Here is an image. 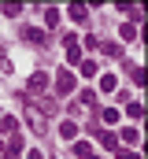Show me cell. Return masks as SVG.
<instances>
[{
    "mask_svg": "<svg viewBox=\"0 0 148 159\" xmlns=\"http://www.w3.org/2000/svg\"><path fill=\"white\" fill-rule=\"evenodd\" d=\"M71 89H74V74H71V70H59V78H56V93L67 96Z\"/></svg>",
    "mask_w": 148,
    "mask_h": 159,
    "instance_id": "cell-1",
    "label": "cell"
},
{
    "mask_svg": "<svg viewBox=\"0 0 148 159\" xmlns=\"http://www.w3.org/2000/svg\"><path fill=\"white\" fill-rule=\"evenodd\" d=\"M26 89H30V93H44V89H48V74H44V70H37L34 78H30Z\"/></svg>",
    "mask_w": 148,
    "mask_h": 159,
    "instance_id": "cell-2",
    "label": "cell"
},
{
    "mask_svg": "<svg viewBox=\"0 0 148 159\" xmlns=\"http://www.w3.org/2000/svg\"><path fill=\"white\" fill-rule=\"evenodd\" d=\"M26 119H30V126H34L37 133H44V129H48V126H44V115H41L37 107H26Z\"/></svg>",
    "mask_w": 148,
    "mask_h": 159,
    "instance_id": "cell-3",
    "label": "cell"
},
{
    "mask_svg": "<svg viewBox=\"0 0 148 159\" xmlns=\"http://www.w3.org/2000/svg\"><path fill=\"white\" fill-rule=\"evenodd\" d=\"M59 133H63L67 141H74V133H78V126H74V122H63V126H59Z\"/></svg>",
    "mask_w": 148,
    "mask_h": 159,
    "instance_id": "cell-4",
    "label": "cell"
},
{
    "mask_svg": "<svg viewBox=\"0 0 148 159\" xmlns=\"http://www.w3.org/2000/svg\"><path fill=\"white\" fill-rule=\"evenodd\" d=\"M26 37L34 41V44H44V34H41V30H37V26H30V30H26Z\"/></svg>",
    "mask_w": 148,
    "mask_h": 159,
    "instance_id": "cell-5",
    "label": "cell"
},
{
    "mask_svg": "<svg viewBox=\"0 0 148 159\" xmlns=\"http://www.w3.org/2000/svg\"><path fill=\"white\" fill-rule=\"evenodd\" d=\"M104 122L115 126V122H118V111H115V107H104Z\"/></svg>",
    "mask_w": 148,
    "mask_h": 159,
    "instance_id": "cell-6",
    "label": "cell"
},
{
    "mask_svg": "<svg viewBox=\"0 0 148 159\" xmlns=\"http://www.w3.org/2000/svg\"><path fill=\"white\" fill-rule=\"evenodd\" d=\"M122 141H126V144H133V141H137V129H133V126H126V129H122Z\"/></svg>",
    "mask_w": 148,
    "mask_h": 159,
    "instance_id": "cell-7",
    "label": "cell"
},
{
    "mask_svg": "<svg viewBox=\"0 0 148 159\" xmlns=\"http://www.w3.org/2000/svg\"><path fill=\"white\" fill-rule=\"evenodd\" d=\"M74 156H85V159H89V144H85V141H74Z\"/></svg>",
    "mask_w": 148,
    "mask_h": 159,
    "instance_id": "cell-8",
    "label": "cell"
},
{
    "mask_svg": "<svg viewBox=\"0 0 148 159\" xmlns=\"http://www.w3.org/2000/svg\"><path fill=\"white\" fill-rule=\"evenodd\" d=\"M71 19H78V22L85 19V7H81V4H71Z\"/></svg>",
    "mask_w": 148,
    "mask_h": 159,
    "instance_id": "cell-9",
    "label": "cell"
},
{
    "mask_svg": "<svg viewBox=\"0 0 148 159\" xmlns=\"http://www.w3.org/2000/svg\"><path fill=\"white\" fill-rule=\"evenodd\" d=\"M133 34H137V30H133V22H126V26H122V41H133Z\"/></svg>",
    "mask_w": 148,
    "mask_h": 159,
    "instance_id": "cell-10",
    "label": "cell"
},
{
    "mask_svg": "<svg viewBox=\"0 0 148 159\" xmlns=\"http://www.w3.org/2000/svg\"><path fill=\"white\" fill-rule=\"evenodd\" d=\"M0 129H4V133H7V129H15V119H11V115H7V119H0Z\"/></svg>",
    "mask_w": 148,
    "mask_h": 159,
    "instance_id": "cell-11",
    "label": "cell"
},
{
    "mask_svg": "<svg viewBox=\"0 0 148 159\" xmlns=\"http://www.w3.org/2000/svg\"><path fill=\"white\" fill-rule=\"evenodd\" d=\"M0 70H11V63H7V52L0 48Z\"/></svg>",
    "mask_w": 148,
    "mask_h": 159,
    "instance_id": "cell-12",
    "label": "cell"
},
{
    "mask_svg": "<svg viewBox=\"0 0 148 159\" xmlns=\"http://www.w3.org/2000/svg\"><path fill=\"white\" fill-rule=\"evenodd\" d=\"M118 156H122V159H141L137 152H118Z\"/></svg>",
    "mask_w": 148,
    "mask_h": 159,
    "instance_id": "cell-13",
    "label": "cell"
},
{
    "mask_svg": "<svg viewBox=\"0 0 148 159\" xmlns=\"http://www.w3.org/2000/svg\"><path fill=\"white\" fill-rule=\"evenodd\" d=\"M89 159H96V156H89Z\"/></svg>",
    "mask_w": 148,
    "mask_h": 159,
    "instance_id": "cell-14",
    "label": "cell"
}]
</instances>
